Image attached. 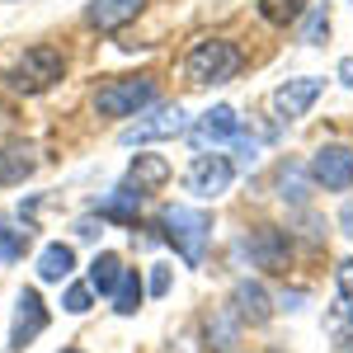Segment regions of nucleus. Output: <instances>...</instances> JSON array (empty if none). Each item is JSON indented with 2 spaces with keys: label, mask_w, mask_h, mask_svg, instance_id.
Returning <instances> with one entry per match:
<instances>
[{
  "label": "nucleus",
  "mask_w": 353,
  "mask_h": 353,
  "mask_svg": "<svg viewBox=\"0 0 353 353\" xmlns=\"http://www.w3.org/2000/svg\"><path fill=\"white\" fill-rule=\"evenodd\" d=\"M61 76H66V57L57 52V48H28L19 61L5 66L0 81L10 85L14 94H43V90H52Z\"/></svg>",
  "instance_id": "1"
},
{
  "label": "nucleus",
  "mask_w": 353,
  "mask_h": 353,
  "mask_svg": "<svg viewBox=\"0 0 353 353\" xmlns=\"http://www.w3.org/2000/svg\"><path fill=\"white\" fill-rule=\"evenodd\" d=\"M241 66H245V57L231 38H203V43H193L189 61H184L193 85H226L241 76Z\"/></svg>",
  "instance_id": "2"
},
{
  "label": "nucleus",
  "mask_w": 353,
  "mask_h": 353,
  "mask_svg": "<svg viewBox=\"0 0 353 353\" xmlns=\"http://www.w3.org/2000/svg\"><path fill=\"white\" fill-rule=\"evenodd\" d=\"M156 104V76H128L94 90V113L99 118H132V113Z\"/></svg>",
  "instance_id": "3"
},
{
  "label": "nucleus",
  "mask_w": 353,
  "mask_h": 353,
  "mask_svg": "<svg viewBox=\"0 0 353 353\" xmlns=\"http://www.w3.org/2000/svg\"><path fill=\"white\" fill-rule=\"evenodd\" d=\"M161 231H165V241L179 250L184 264H203V250H208V236H212L208 212H198V208H170L161 217Z\"/></svg>",
  "instance_id": "4"
},
{
  "label": "nucleus",
  "mask_w": 353,
  "mask_h": 353,
  "mask_svg": "<svg viewBox=\"0 0 353 353\" xmlns=\"http://www.w3.org/2000/svg\"><path fill=\"white\" fill-rule=\"evenodd\" d=\"M306 174H311V184L325 193H349L353 189V151L349 146H339V141H325L311 165H306Z\"/></svg>",
  "instance_id": "5"
},
{
  "label": "nucleus",
  "mask_w": 353,
  "mask_h": 353,
  "mask_svg": "<svg viewBox=\"0 0 353 353\" xmlns=\"http://www.w3.org/2000/svg\"><path fill=\"white\" fill-rule=\"evenodd\" d=\"M184 132V109L179 104H156L151 113H141L137 123H128L118 141L123 146H146V141H165V137H179Z\"/></svg>",
  "instance_id": "6"
},
{
  "label": "nucleus",
  "mask_w": 353,
  "mask_h": 353,
  "mask_svg": "<svg viewBox=\"0 0 353 353\" xmlns=\"http://www.w3.org/2000/svg\"><path fill=\"white\" fill-rule=\"evenodd\" d=\"M231 179H236V165L217 156V151H208V156H193V165L184 170V189L193 198H217V193L231 189Z\"/></svg>",
  "instance_id": "7"
},
{
  "label": "nucleus",
  "mask_w": 353,
  "mask_h": 353,
  "mask_svg": "<svg viewBox=\"0 0 353 353\" xmlns=\"http://www.w3.org/2000/svg\"><path fill=\"white\" fill-rule=\"evenodd\" d=\"M321 90H325V81H321V76H297V81H283L278 90H273V99H269L273 113H278V123L301 118V113L321 99Z\"/></svg>",
  "instance_id": "8"
},
{
  "label": "nucleus",
  "mask_w": 353,
  "mask_h": 353,
  "mask_svg": "<svg viewBox=\"0 0 353 353\" xmlns=\"http://www.w3.org/2000/svg\"><path fill=\"white\" fill-rule=\"evenodd\" d=\"M241 132V118L231 104H217V109H208L198 123L189 128V141L198 146V156H208V151H217L221 141H231V137Z\"/></svg>",
  "instance_id": "9"
},
{
  "label": "nucleus",
  "mask_w": 353,
  "mask_h": 353,
  "mask_svg": "<svg viewBox=\"0 0 353 353\" xmlns=\"http://www.w3.org/2000/svg\"><path fill=\"white\" fill-rule=\"evenodd\" d=\"M48 330V306H43V297L33 292V288H24L19 292V301H14V330H10V353H19L28 344V339H38Z\"/></svg>",
  "instance_id": "10"
},
{
  "label": "nucleus",
  "mask_w": 353,
  "mask_h": 353,
  "mask_svg": "<svg viewBox=\"0 0 353 353\" xmlns=\"http://www.w3.org/2000/svg\"><path fill=\"white\" fill-rule=\"evenodd\" d=\"M146 10V0H90L85 5V24L99 28V33H118V28H128Z\"/></svg>",
  "instance_id": "11"
},
{
  "label": "nucleus",
  "mask_w": 353,
  "mask_h": 353,
  "mask_svg": "<svg viewBox=\"0 0 353 353\" xmlns=\"http://www.w3.org/2000/svg\"><path fill=\"white\" fill-rule=\"evenodd\" d=\"M241 250H250V259H254L259 269H283V264H288V231L259 226L250 241H241Z\"/></svg>",
  "instance_id": "12"
},
{
  "label": "nucleus",
  "mask_w": 353,
  "mask_h": 353,
  "mask_svg": "<svg viewBox=\"0 0 353 353\" xmlns=\"http://www.w3.org/2000/svg\"><path fill=\"white\" fill-rule=\"evenodd\" d=\"M231 306H236V321H250V325H264V321L273 316L269 292H264L254 278H241V283H236V292H231Z\"/></svg>",
  "instance_id": "13"
},
{
  "label": "nucleus",
  "mask_w": 353,
  "mask_h": 353,
  "mask_svg": "<svg viewBox=\"0 0 353 353\" xmlns=\"http://www.w3.org/2000/svg\"><path fill=\"white\" fill-rule=\"evenodd\" d=\"M33 170H38V156H33L28 141H5L0 146V184H24Z\"/></svg>",
  "instance_id": "14"
},
{
  "label": "nucleus",
  "mask_w": 353,
  "mask_h": 353,
  "mask_svg": "<svg viewBox=\"0 0 353 353\" xmlns=\"http://www.w3.org/2000/svg\"><path fill=\"white\" fill-rule=\"evenodd\" d=\"M141 198L146 193H137V189H128V184H118L113 193H104L94 208H99V221H123V226H132L137 221V212H141Z\"/></svg>",
  "instance_id": "15"
},
{
  "label": "nucleus",
  "mask_w": 353,
  "mask_h": 353,
  "mask_svg": "<svg viewBox=\"0 0 353 353\" xmlns=\"http://www.w3.org/2000/svg\"><path fill=\"white\" fill-rule=\"evenodd\" d=\"M170 179V161L165 156H132V165H128V189L146 193L156 189V184H165Z\"/></svg>",
  "instance_id": "16"
},
{
  "label": "nucleus",
  "mask_w": 353,
  "mask_h": 353,
  "mask_svg": "<svg viewBox=\"0 0 353 353\" xmlns=\"http://www.w3.org/2000/svg\"><path fill=\"white\" fill-rule=\"evenodd\" d=\"M76 269V250L71 245H43V254H38V278L43 283H61V278H71Z\"/></svg>",
  "instance_id": "17"
},
{
  "label": "nucleus",
  "mask_w": 353,
  "mask_h": 353,
  "mask_svg": "<svg viewBox=\"0 0 353 353\" xmlns=\"http://www.w3.org/2000/svg\"><path fill=\"white\" fill-rule=\"evenodd\" d=\"M123 259H118V254H109V250H104V254H94V259H90V292H99V297H113V288H118V278H123Z\"/></svg>",
  "instance_id": "18"
},
{
  "label": "nucleus",
  "mask_w": 353,
  "mask_h": 353,
  "mask_svg": "<svg viewBox=\"0 0 353 353\" xmlns=\"http://www.w3.org/2000/svg\"><path fill=\"white\" fill-rule=\"evenodd\" d=\"M259 14H264L273 28H288L306 14V0H259Z\"/></svg>",
  "instance_id": "19"
},
{
  "label": "nucleus",
  "mask_w": 353,
  "mask_h": 353,
  "mask_svg": "<svg viewBox=\"0 0 353 353\" xmlns=\"http://www.w3.org/2000/svg\"><path fill=\"white\" fill-rule=\"evenodd\" d=\"M137 306H141V278L128 269L118 278V288H113V311L118 316H137Z\"/></svg>",
  "instance_id": "20"
},
{
  "label": "nucleus",
  "mask_w": 353,
  "mask_h": 353,
  "mask_svg": "<svg viewBox=\"0 0 353 353\" xmlns=\"http://www.w3.org/2000/svg\"><path fill=\"white\" fill-rule=\"evenodd\" d=\"M28 236H33L28 226H10V221L0 217V264H14L28 250Z\"/></svg>",
  "instance_id": "21"
},
{
  "label": "nucleus",
  "mask_w": 353,
  "mask_h": 353,
  "mask_svg": "<svg viewBox=\"0 0 353 353\" xmlns=\"http://www.w3.org/2000/svg\"><path fill=\"white\" fill-rule=\"evenodd\" d=\"M278 189H283L288 203H297V208H301V203H306V193H301V189H306V174H301L297 165H283V170H278Z\"/></svg>",
  "instance_id": "22"
},
{
  "label": "nucleus",
  "mask_w": 353,
  "mask_h": 353,
  "mask_svg": "<svg viewBox=\"0 0 353 353\" xmlns=\"http://www.w3.org/2000/svg\"><path fill=\"white\" fill-rule=\"evenodd\" d=\"M90 301H94L90 283H71V288H66V297H61V306H66L71 316H85V311H90Z\"/></svg>",
  "instance_id": "23"
},
{
  "label": "nucleus",
  "mask_w": 353,
  "mask_h": 353,
  "mask_svg": "<svg viewBox=\"0 0 353 353\" xmlns=\"http://www.w3.org/2000/svg\"><path fill=\"white\" fill-rule=\"evenodd\" d=\"M334 283H339V301H344L339 316H349L353 311V259H344V264L334 269Z\"/></svg>",
  "instance_id": "24"
},
{
  "label": "nucleus",
  "mask_w": 353,
  "mask_h": 353,
  "mask_svg": "<svg viewBox=\"0 0 353 353\" xmlns=\"http://www.w3.org/2000/svg\"><path fill=\"white\" fill-rule=\"evenodd\" d=\"M325 33H330V14H325V10H316L311 24H306V43L316 48V43H325Z\"/></svg>",
  "instance_id": "25"
},
{
  "label": "nucleus",
  "mask_w": 353,
  "mask_h": 353,
  "mask_svg": "<svg viewBox=\"0 0 353 353\" xmlns=\"http://www.w3.org/2000/svg\"><path fill=\"white\" fill-rule=\"evenodd\" d=\"M231 141H236V151H241V165H254V156H259V137H231Z\"/></svg>",
  "instance_id": "26"
},
{
  "label": "nucleus",
  "mask_w": 353,
  "mask_h": 353,
  "mask_svg": "<svg viewBox=\"0 0 353 353\" xmlns=\"http://www.w3.org/2000/svg\"><path fill=\"white\" fill-rule=\"evenodd\" d=\"M99 231H104V221H99V217H81V221H76V236H81V241H94Z\"/></svg>",
  "instance_id": "27"
},
{
  "label": "nucleus",
  "mask_w": 353,
  "mask_h": 353,
  "mask_svg": "<svg viewBox=\"0 0 353 353\" xmlns=\"http://www.w3.org/2000/svg\"><path fill=\"white\" fill-rule=\"evenodd\" d=\"M151 292H156V297H165V292H170V273H165V269L151 273Z\"/></svg>",
  "instance_id": "28"
},
{
  "label": "nucleus",
  "mask_w": 353,
  "mask_h": 353,
  "mask_svg": "<svg viewBox=\"0 0 353 353\" xmlns=\"http://www.w3.org/2000/svg\"><path fill=\"white\" fill-rule=\"evenodd\" d=\"M339 226H344V236L353 241V198L344 203V208H339Z\"/></svg>",
  "instance_id": "29"
},
{
  "label": "nucleus",
  "mask_w": 353,
  "mask_h": 353,
  "mask_svg": "<svg viewBox=\"0 0 353 353\" xmlns=\"http://www.w3.org/2000/svg\"><path fill=\"white\" fill-rule=\"evenodd\" d=\"M339 85H349V90H353V57L339 61Z\"/></svg>",
  "instance_id": "30"
},
{
  "label": "nucleus",
  "mask_w": 353,
  "mask_h": 353,
  "mask_svg": "<svg viewBox=\"0 0 353 353\" xmlns=\"http://www.w3.org/2000/svg\"><path fill=\"white\" fill-rule=\"evenodd\" d=\"M278 301H283V306H288V311H297L301 301H306V292H283V297H278Z\"/></svg>",
  "instance_id": "31"
},
{
  "label": "nucleus",
  "mask_w": 353,
  "mask_h": 353,
  "mask_svg": "<svg viewBox=\"0 0 353 353\" xmlns=\"http://www.w3.org/2000/svg\"><path fill=\"white\" fill-rule=\"evenodd\" d=\"M5 123H10V104L0 99V128H5Z\"/></svg>",
  "instance_id": "32"
},
{
  "label": "nucleus",
  "mask_w": 353,
  "mask_h": 353,
  "mask_svg": "<svg viewBox=\"0 0 353 353\" xmlns=\"http://www.w3.org/2000/svg\"><path fill=\"white\" fill-rule=\"evenodd\" d=\"M349 321H353V311H349ZM349 349H353V325H349Z\"/></svg>",
  "instance_id": "33"
},
{
  "label": "nucleus",
  "mask_w": 353,
  "mask_h": 353,
  "mask_svg": "<svg viewBox=\"0 0 353 353\" xmlns=\"http://www.w3.org/2000/svg\"><path fill=\"white\" fill-rule=\"evenodd\" d=\"M66 353H76V349H66Z\"/></svg>",
  "instance_id": "34"
}]
</instances>
